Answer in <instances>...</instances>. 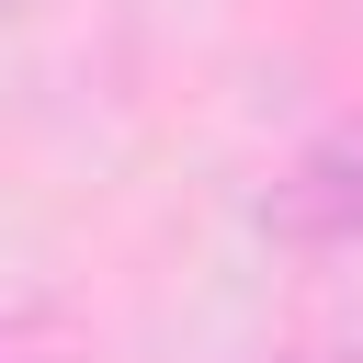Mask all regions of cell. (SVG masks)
I'll use <instances>...</instances> for the list:
<instances>
[{
  "mask_svg": "<svg viewBox=\"0 0 363 363\" xmlns=\"http://www.w3.org/2000/svg\"><path fill=\"white\" fill-rule=\"evenodd\" d=\"M261 363H340V352H261Z\"/></svg>",
  "mask_w": 363,
  "mask_h": 363,
  "instance_id": "3",
  "label": "cell"
},
{
  "mask_svg": "<svg viewBox=\"0 0 363 363\" xmlns=\"http://www.w3.org/2000/svg\"><path fill=\"white\" fill-rule=\"evenodd\" d=\"M0 363H79V329L57 306H11L0 318Z\"/></svg>",
  "mask_w": 363,
  "mask_h": 363,
  "instance_id": "2",
  "label": "cell"
},
{
  "mask_svg": "<svg viewBox=\"0 0 363 363\" xmlns=\"http://www.w3.org/2000/svg\"><path fill=\"white\" fill-rule=\"evenodd\" d=\"M11 11H23V0H0V23H11Z\"/></svg>",
  "mask_w": 363,
  "mask_h": 363,
  "instance_id": "4",
  "label": "cell"
},
{
  "mask_svg": "<svg viewBox=\"0 0 363 363\" xmlns=\"http://www.w3.org/2000/svg\"><path fill=\"white\" fill-rule=\"evenodd\" d=\"M261 238H284V250H363V102L329 113L261 182Z\"/></svg>",
  "mask_w": 363,
  "mask_h": 363,
  "instance_id": "1",
  "label": "cell"
}]
</instances>
